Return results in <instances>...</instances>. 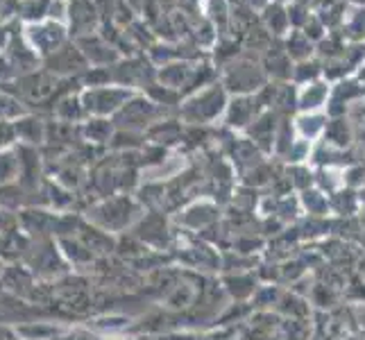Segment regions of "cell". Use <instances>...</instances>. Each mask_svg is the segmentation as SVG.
I'll return each mask as SVG.
<instances>
[{
  "mask_svg": "<svg viewBox=\"0 0 365 340\" xmlns=\"http://www.w3.org/2000/svg\"><path fill=\"white\" fill-rule=\"evenodd\" d=\"M266 73H263L261 61L247 59V57H234L222 73V84L230 91H236L238 96H247L252 91L263 89L266 84Z\"/></svg>",
  "mask_w": 365,
  "mask_h": 340,
  "instance_id": "cell-1",
  "label": "cell"
},
{
  "mask_svg": "<svg viewBox=\"0 0 365 340\" xmlns=\"http://www.w3.org/2000/svg\"><path fill=\"white\" fill-rule=\"evenodd\" d=\"M327 123H329L327 111H299L293 118V132L302 141L318 143L324 136Z\"/></svg>",
  "mask_w": 365,
  "mask_h": 340,
  "instance_id": "cell-5",
  "label": "cell"
},
{
  "mask_svg": "<svg viewBox=\"0 0 365 340\" xmlns=\"http://www.w3.org/2000/svg\"><path fill=\"white\" fill-rule=\"evenodd\" d=\"M261 25L272 39H284V36L291 32V25H288V11L286 5L282 3H270L266 9L261 11Z\"/></svg>",
  "mask_w": 365,
  "mask_h": 340,
  "instance_id": "cell-9",
  "label": "cell"
},
{
  "mask_svg": "<svg viewBox=\"0 0 365 340\" xmlns=\"http://www.w3.org/2000/svg\"><path fill=\"white\" fill-rule=\"evenodd\" d=\"M341 32L345 41H365V7H345Z\"/></svg>",
  "mask_w": 365,
  "mask_h": 340,
  "instance_id": "cell-13",
  "label": "cell"
},
{
  "mask_svg": "<svg viewBox=\"0 0 365 340\" xmlns=\"http://www.w3.org/2000/svg\"><path fill=\"white\" fill-rule=\"evenodd\" d=\"M329 211L331 216H341V218H351L354 213L361 211L359 202V191L354 188H341L329 195Z\"/></svg>",
  "mask_w": 365,
  "mask_h": 340,
  "instance_id": "cell-11",
  "label": "cell"
},
{
  "mask_svg": "<svg viewBox=\"0 0 365 340\" xmlns=\"http://www.w3.org/2000/svg\"><path fill=\"white\" fill-rule=\"evenodd\" d=\"M320 78H322V61L318 57H311V59H304V61H297V64H293L291 80H293L295 86L316 82Z\"/></svg>",
  "mask_w": 365,
  "mask_h": 340,
  "instance_id": "cell-14",
  "label": "cell"
},
{
  "mask_svg": "<svg viewBox=\"0 0 365 340\" xmlns=\"http://www.w3.org/2000/svg\"><path fill=\"white\" fill-rule=\"evenodd\" d=\"M354 138L356 136H354V130H351V120L345 116H338V118H329V123H327L322 143L338 150V153H345L347 148H351Z\"/></svg>",
  "mask_w": 365,
  "mask_h": 340,
  "instance_id": "cell-8",
  "label": "cell"
},
{
  "mask_svg": "<svg viewBox=\"0 0 365 340\" xmlns=\"http://www.w3.org/2000/svg\"><path fill=\"white\" fill-rule=\"evenodd\" d=\"M351 7H365V0H349Z\"/></svg>",
  "mask_w": 365,
  "mask_h": 340,
  "instance_id": "cell-17",
  "label": "cell"
},
{
  "mask_svg": "<svg viewBox=\"0 0 365 340\" xmlns=\"http://www.w3.org/2000/svg\"><path fill=\"white\" fill-rule=\"evenodd\" d=\"M25 39H28L30 50H39L43 55H53L57 48L66 43V34H64V25L59 23H30L25 28Z\"/></svg>",
  "mask_w": 365,
  "mask_h": 340,
  "instance_id": "cell-2",
  "label": "cell"
},
{
  "mask_svg": "<svg viewBox=\"0 0 365 340\" xmlns=\"http://www.w3.org/2000/svg\"><path fill=\"white\" fill-rule=\"evenodd\" d=\"M75 46L80 48L84 59L93 61V64H109V61H116V57H118L116 48L109 46V41L105 36H100L98 32L78 36V39H75Z\"/></svg>",
  "mask_w": 365,
  "mask_h": 340,
  "instance_id": "cell-7",
  "label": "cell"
},
{
  "mask_svg": "<svg viewBox=\"0 0 365 340\" xmlns=\"http://www.w3.org/2000/svg\"><path fill=\"white\" fill-rule=\"evenodd\" d=\"M272 3H282V5H288V3H293V0H272Z\"/></svg>",
  "mask_w": 365,
  "mask_h": 340,
  "instance_id": "cell-18",
  "label": "cell"
},
{
  "mask_svg": "<svg viewBox=\"0 0 365 340\" xmlns=\"http://www.w3.org/2000/svg\"><path fill=\"white\" fill-rule=\"evenodd\" d=\"M66 14L71 21V30L75 32V39L84 34H93L100 23L93 0H71L66 7Z\"/></svg>",
  "mask_w": 365,
  "mask_h": 340,
  "instance_id": "cell-4",
  "label": "cell"
},
{
  "mask_svg": "<svg viewBox=\"0 0 365 340\" xmlns=\"http://www.w3.org/2000/svg\"><path fill=\"white\" fill-rule=\"evenodd\" d=\"M282 46L286 50V55L291 57L293 64L316 57V46H313L299 30H291V32H288L284 39H282Z\"/></svg>",
  "mask_w": 365,
  "mask_h": 340,
  "instance_id": "cell-10",
  "label": "cell"
},
{
  "mask_svg": "<svg viewBox=\"0 0 365 340\" xmlns=\"http://www.w3.org/2000/svg\"><path fill=\"white\" fill-rule=\"evenodd\" d=\"M331 100V84L327 80H316L309 84L297 86L295 105L299 111H324Z\"/></svg>",
  "mask_w": 365,
  "mask_h": 340,
  "instance_id": "cell-3",
  "label": "cell"
},
{
  "mask_svg": "<svg viewBox=\"0 0 365 340\" xmlns=\"http://www.w3.org/2000/svg\"><path fill=\"white\" fill-rule=\"evenodd\" d=\"M359 202H361V209H365V186L359 188Z\"/></svg>",
  "mask_w": 365,
  "mask_h": 340,
  "instance_id": "cell-16",
  "label": "cell"
},
{
  "mask_svg": "<svg viewBox=\"0 0 365 340\" xmlns=\"http://www.w3.org/2000/svg\"><path fill=\"white\" fill-rule=\"evenodd\" d=\"M205 16L207 21L213 25V28H222V25L230 23L232 16V7H230V0H205Z\"/></svg>",
  "mask_w": 365,
  "mask_h": 340,
  "instance_id": "cell-15",
  "label": "cell"
},
{
  "mask_svg": "<svg viewBox=\"0 0 365 340\" xmlns=\"http://www.w3.org/2000/svg\"><path fill=\"white\" fill-rule=\"evenodd\" d=\"M261 66H263V73H266V78H274L279 82H291L293 61H291V57L286 55L282 39L272 41V46L266 50V55H263Z\"/></svg>",
  "mask_w": 365,
  "mask_h": 340,
  "instance_id": "cell-6",
  "label": "cell"
},
{
  "mask_svg": "<svg viewBox=\"0 0 365 340\" xmlns=\"http://www.w3.org/2000/svg\"><path fill=\"white\" fill-rule=\"evenodd\" d=\"M299 207L304 209L309 216L313 218H329V195L322 193L318 186H311L307 191H302L299 195Z\"/></svg>",
  "mask_w": 365,
  "mask_h": 340,
  "instance_id": "cell-12",
  "label": "cell"
}]
</instances>
